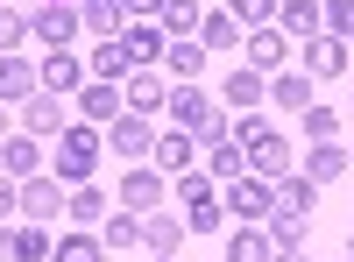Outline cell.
Here are the masks:
<instances>
[{
  "instance_id": "1",
  "label": "cell",
  "mask_w": 354,
  "mask_h": 262,
  "mask_svg": "<svg viewBox=\"0 0 354 262\" xmlns=\"http://www.w3.org/2000/svg\"><path fill=\"white\" fill-rule=\"evenodd\" d=\"M100 156H106V135L93 128V121H71L64 135H57V149H50V178H64V185H85L100 170Z\"/></svg>"
},
{
  "instance_id": "2",
  "label": "cell",
  "mask_w": 354,
  "mask_h": 262,
  "mask_svg": "<svg viewBox=\"0 0 354 262\" xmlns=\"http://www.w3.org/2000/svg\"><path fill=\"white\" fill-rule=\"evenodd\" d=\"M28 28H36L43 50H71L78 43V0H28Z\"/></svg>"
},
{
  "instance_id": "3",
  "label": "cell",
  "mask_w": 354,
  "mask_h": 262,
  "mask_svg": "<svg viewBox=\"0 0 354 262\" xmlns=\"http://www.w3.org/2000/svg\"><path fill=\"white\" fill-rule=\"evenodd\" d=\"M163 198H170V185H163V170L156 163H128L121 170V185H113V206H128V213H163Z\"/></svg>"
},
{
  "instance_id": "4",
  "label": "cell",
  "mask_w": 354,
  "mask_h": 262,
  "mask_svg": "<svg viewBox=\"0 0 354 262\" xmlns=\"http://www.w3.org/2000/svg\"><path fill=\"white\" fill-rule=\"evenodd\" d=\"M220 206H227V220H270L277 213V185L255 178V170H241V178L220 185Z\"/></svg>"
},
{
  "instance_id": "5",
  "label": "cell",
  "mask_w": 354,
  "mask_h": 262,
  "mask_svg": "<svg viewBox=\"0 0 354 262\" xmlns=\"http://www.w3.org/2000/svg\"><path fill=\"white\" fill-rule=\"evenodd\" d=\"M106 149L121 156V163H149V156H156V128H149V113H113V121H106Z\"/></svg>"
},
{
  "instance_id": "6",
  "label": "cell",
  "mask_w": 354,
  "mask_h": 262,
  "mask_svg": "<svg viewBox=\"0 0 354 262\" xmlns=\"http://www.w3.org/2000/svg\"><path fill=\"white\" fill-rule=\"evenodd\" d=\"M241 57H248V71H262V78H277L283 64H290V36L270 21V28H248L241 36Z\"/></svg>"
},
{
  "instance_id": "7",
  "label": "cell",
  "mask_w": 354,
  "mask_h": 262,
  "mask_svg": "<svg viewBox=\"0 0 354 262\" xmlns=\"http://www.w3.org/2000/svg\"><path fill=\"white\" fill-rule=\"evenodd\" d=\"M163 113H170L185 135H198V128L220 113V93H205V85H170V106H163Z\"/></svg>"
},
{
  "instance_id": "8",
  "label": "cell",
  "mask_w": 354,
  "mask_h": 262,
  "mask_svg": "<svg viewBox=\"0 0 354 262\" xmlns=\"http://www.w3.org/2000/svg\"><path fill=\"white\" fill-rule=\"evenodd\" d=\"M43 93H57V100H64V93H85V85H93V64H78V50H43Z\"/></svg>"
},
{
  "instance_id": "9",
  "label": "cell",
  "mask_w": 354,
  "mask_h": 262,
  "mask_svg": "<svg viewBox=\"0 0 354 262\" xmlns=\"http://www.w3.org/2000/svg\"><path fill=\"white\" fill-rule=\"evenodd\" d=\"M21 220H36V227H50V220H64V178H21Z\"/></svg>"
},
{
  "instance_id": "10",
  "label": "cell",
  "mask_w": 354,
  "mask_h": 262,
  "mask_svg": "<svg viewBox=\"0 0 354 262\" xmlns=\"http://www.w3.org/2000/svg\"><path fill=\"white\" fill-rule=\"evenodd\" d=\"M43 255H57V241L43 234V227L36 220H8V227H0V262H43Z\"/></svg>"
},
{
  "instance_id": "11",
  "label": "cell",
  "mask_w": 354,
  "mask_h": 262,
  "mask_svg": "<svg viewBox=\"0 0 354 262\" xmlns=\"http://www.w3.org/2000/svg\"><path fill=\"white\" fill-rule=\"evenodd\" d=\"M36 93H43V71L28 64L21 50H8V57H0V106H21V100H36Z\"/></svg>"
},
{
  "instance_id": "12",
  "label": "cell",
  "mask_w": 354,
  "mask_h": 262,
  "mask_svg": "<svg viewBox=\"0 0 354 262\" xmlns=\"http://www.w3.org/2000/svg\"><path fill=\"white\" fill-rule=\"evenodd\" d=\"M15 121H21V135H64L71 113H64V100H57V93H36V100L15 106Z\"/></svg>"
},
{
  "instance_id": "13",
  "label": "cell",
  "mask_w": 354,
  "mask_h": 262,
  "mask_svg": "<svg viewBox=\"0 0 354 262\" xmlns=\"http://www.w3.org/2000/svg\"><path fill=\"white\" fill-rule=\"evenodd\" d=\"M262 100H270V78H262V71L241 64V71H227V78H220V106H227V113H255Z\"/></svg>"
},
{
  "instance_id": "14",
  "label": "cell",
  "mask_w": 354,
  "mask_h": 262,
  "mask_svg": "<svg viewBox=\"0 0 354 262\" xmlns=\"http://www.w3.org/2000/svg\"><path fill=\"white\" fill-rule=\"evenodd\" d=\"M205 57H213V50H205L198 36H185V43H170V50H163V64H156V71H163L170 85H198V78H205Z\"/></svg>"
},
{
  "instance_id": "15",
  "label": "cell",
  "mask_w": 354,
  "mask_h": 262,
  "mask_svg": "<svg viewBox=\"0 0 354 262\" xmlns=\"http://www.w3.org/2000/svg\"><path fill=\"white\" fill-rule=\"evenodd\" d=\"M270 106H283V113H305V106H319V78L283 64V71L270 78Z\"/></svg>"
},
{
  "instance_id": "16",
  "label": "cell",
  "mask_w": 354,
  "mask_h": 262,
  "mask_svg": "<svg viewBox=\"0 0 354 262\" xmlns=\"http://www.w3.org/2000/svg\"><path fill=\"white\" fill-rule=\"evenodd\" d=\"M113 113H128V93H121V85H113V78H93V85H85V93H78V121L106 128Z\"/></svg>"
},
{
  "instance_id": "17",
  "label": "cell",
  "mask_w": 354,
  "mask_h": 262,
  "mask_svg": "<svg viewBox=\"0 0 354 262\" xmlns=\"http://www.w3.org/2000/svg\"><path fill=\"white\" fill-rule=\"evenodd\" d=\"M121 43H128V64H135V71H156V64H163V50H170V36H163L156 21H128V28H121Z\"/></svg>"
},
{
  "instance_id": "18",
  "label": "cell",
  "mask_w": 354,
  "mask_h": 262,
  "mask_svg": "<svg viewBox=\"0 0 354 262\" xmlns=\"http://www.w3.org/2000/svg\"><path fill=\"white\" fill-rule=\"evenodd\" d=\"M298 71H312V78H340V71H347V43H340V36H312V43H298Z\"/></svg>"
},
{
  "instance_id": "19",
  "label": "cell",
  "mask_w": 354,
  "mask_h": 262,
  "mask_svg": "<svg viewBox=\"0 0 354 262\" xmlns=\"http://www.w3.org/2000/svg\"><path fill=\"white\" fill-rule=\"evenodd\" d=\"M277 28H283V36H298V43L326 36V0H283V8H277Z\"/></svg>"
},
{
  "instance_id": "20",
  "label": "cell",
  "mask_w": 354,
  "mask_h": 262,
  "mask_svg": "<svg viewBox=\"0 0 354 262\" xmlns=\"http://www.w3.org/2000/svg\"><path fill=\"white\" fill-rule=\"evenodd\" d=\"M248 170H255V178H270V185L290 178V142H283L277 128H270V135H255V142H248Z\"/></svg>"
},
{
  "instance_id": "21",
  "label": "cell",
  "mask_w": 354,
  "mask_h": 262,
  "mask_svg": "<svg viewBox=\"0 0 354 262\" xmlns=\"http://www.w3.org/2000/svg\"><path fill=\"white\" fill-rule=\"evenodd\" d=\"M192 156H198V135L177 128V135H156V156H149V163L163 170V178H185V170H198Z\"/></svg>"
},
{
  "instance_id": "22",
  "label": "cell",
  "mask_w": 354,
  "mask_h": 262,
  "mask_svg": "<svg viewBox=\"0 0 354 262\" xmlns=\"http://www.w3.org/2000/svg\"><path fill=\"white\" fill-rule=\"evenodd\" d=\"M185 234H192L185 213H149V220H142V248H149V255H177Z\"/></svg>"
},
{
  "instance_id": "23",
  "label": "cell",
  "mask_w": 354,
  "mask_h": 262,
  "mask_svg": "<svg viewBox=\"0 0 354 262\" xmlns=\"http://www.w3.org/2000/svg\"><path fill=\"white\" fill-rule=\"evenodd\" d=\"M270 227H255V220H234V234H227V255L220 262H270Z\"/></svg>"
},
{
  "instance_id": "24",
  "label": "cell",
  "mask_w": 354,
  "mask_h": 262,
  "mask_svg": "<svg viewBox=\"0 0 354 262\" xmlns=\"http://www.w3.org/2000/svg\"><path fill=\"white\" fill-rule=\"evenodd\" d=\"M128 113H156V106H170V78L163 71H128Z\"/></svg>"
},
{
  "instance_id": "25",
  "label": "cell",
  "mask_w": 354,
  "mask_h": 262,
  "mask_svg": "<svg viewBox=\"0 0 354 262\" xmlns=\"http://www.w3.org/2000/svg\"><path fill=\"white\" fill-rule=\"evenodd\" d=\"M0 170H8L15 185L36 178V170H43V142H36V135H8V142H0Z\"/></svg>"
},
{
  "instance_id": "26",
  "label": "cell",
  "mask_w": 354,
  "mask_h": 262,
  "mask_svg": "<svg viewBox=\"0 0 354 262\" xmlns=\"http://www.w3.org/2000/svg\"><path fill=\"white\" fill-rule=\"evenodd\" d=\"M347 170H354V163H347L340 142H312V149H305V178H312V185H340Z\"/></svg>"
},
{
  "instance_id": "27",
  "label": "cell",
  "mask_w": 354,
  "mask_h": 262,
  "mask_svg": "<svg viewBox=\"0 0 354 262\" xmlns=\"http://www.w3.org/2000/svg\"><path fill=\"white\" fill-rule=\"evenodd\" d=\"M64 213H71V220H106V213H113V191L93 185V178H85V185H64Z\"/></svg>"
},
{
  "instance_id": "28",
  "label": "cell",
  "mask_w": 354,
  "mask_h": 262,
  "mask_svg": "<svg viewBox=\"0 0 354 262\" xmlns=\"http://www.w3.org/2000/svg\"><path fill=\"white\" fill-rule=\"evenodd\" d=\"M198 21H205V8H198V0H163V15H156V28H163L170 43L198 36Z\"/></svg>"
},
{
  "instance_id": "29",
  "label": "cell",
  "mask_w": 354,
  "mask_h": 262,
  "mask_svg": "<svg viewBox=\"0 0 354 262\" xmlns=\"http://www.w3.org/2000/svg\"><path fill=\"white\" fill-rule=\"evenodd\" d=\"M305 234H312V213H290V206L270 213V248H305Z\"/></svg>"
},
{
  "instance_id": "30",
  "label": "cell",
  "mask_w": 354,
  "mask_h": 262,
  "mask_svg": "<svg viewBox=\"0 0 354 262\" xmlns=\"http://www.w3.org/2000/svg\"><path fill=\"white\" fill-rule=\"evenodd\" d=\"M78 21L106 43V36H121V21H128V15H121V0H78Z\"/></svg>"
},
{
  "instance_id": "31",
  "label": "cell",
  "mask_w": 354,
  "mask_h": 262,
  "mask_svg": "<svg viewBox=\"0 0 354 262\" xmlns=\"http://www.w3.org/2000/svg\"><path fill=\"white\" fill-rule=\"evenodd\" d=\"M28 43H36V28H28V8L0 0V57H8V50H28Z\"/></svg>"
},
{
  "instance_id": "32",
  "label": "cell",
  "mask_w": 354,
  "mask_h": 262,
  "mask_svg": "<svg viewBox=\"0 0 354 262\" xmlns=\"http://www.w3.org/2000/svg\"><path fill=\"white\" fill-rule=\"evenodd\" d=\"M205 170H213V185H227V178H241V170H248V149H241V142H213V149H205Z\"/></svg>"
},
{
  "instance_id": "33",
  "label": "cell",
  "mask_w": 354,
  "mask_h": 262,
  "mask_svg": "<svg viewBox=\"0 0 354 262\" xmlns=\"http://www.w3.org/2000/svg\"><path fill=\"white\" fill-rule=\"evenodd\" d=\"M198 43L213 50V57H220V50H241V21H234L227 8H220V15H205V21H198Z\"/></svg>"
},
{
  "instance_id": "34",
  "label": "cell",
  "mask_w": 354,
  "mask_h": 262,
  "mask_svg": "<svg viewBox=\"0 0 354 262\" xmlns=\"http://www.w3.org/2000/svg\"><path fill=\"white\" fill-rule=\"evenodd\" d=\"M100 241H106V248H142V213L113 206V213H106V227H100Z\"/></svg>"
},
{
  "instance_id": "35",
  "label": "cell",
  "mask_w": 354,
  "mask_h": 262,
  "mask_svg": "<svg viewBox=\"0 0 354 262\" xmlns=\"http://www.w3.org/2000/svg\"><path fill=\"white\" fill-rule=\"evenodd\" d=\"M277 206H290V213H312V206H319V185L305 178V170H290V178H277Z\"/></svg>"
},
{
  "instance_id": "36",
  "label": "cell",
  "mask_w": 354,
  "mask_h": 262,
  "mask_svg": "<svg viewBox=\"0 0 354 262\" xmlns=\"http://www.w3.org/2000/svg\"><path fill=\"white\" fill-rule=\"evenodd\" d=\"M185 227H192V234H220V227H227V206H220V191L192 198V206H185Z\"/></svg>"
},
{
  "instance_id": "37",
  "label": "cell",
  "mask_w": 354,
  "mask_h": 262,
  "mask_svg": "<svg viewBox=\"0 0 354 262\" xmlns=\"http://www.w3.org/2000/svg\"><path fill=\"white\" fill-rule=\"evenodd\" d=\"M128 71H135V64H128V43H121V36H106V43L93 50V78H113V85H121Z\"/></svg>"
},
{
  "instance_id": "38",
  "label": "cell",
  "mask_w": 354,
  "mask_h": 262,
  "mask_svg": "<svg viewBox=\"0 0 354 262\" xmlns=\"http://www.w3.org/2000/svg\"><path fill=\"white\" fill-rule=\"evenodd\" d=\"M298 128H305V142H340L347 121H340L333 106H305V113H298Z\"/></svg>"
},
{
  "instance_id": "39",
  "label": "cell",
  "mask_w": 354,
  "mask_h": 262,
  "mask_svg": "<svg viewBox=\"0 0 354 262\" xmlns=\"http://www.w3.org/2000/svg\"><path fill=\"white\" fill-rule=\"evenodd\" d=\"M57 262H106V241H100V234H78V227H71V234L57 241Z\"/></svg>"
},
{
  "instance_id": "40",
  "label": "cell",
  "mask_w": 354,
  "mask_h": 262,
  "mask_svg": "<svg viewBox=\"0 0 354 262\" xmlns=\"http://www.w3.org/2000/svg\"><path fill=\"white\" fill-rule=\"evenodd\" d=\"M277 8H283V0H234L227 15L241 21V28H270V21H277Z\"/></svg>"
},
{
  "instance_id": "41",
  "label": "cell",
  "mask_w": 354,
  "mask_h": 262,
  "mask_svg": "<svg viewBox=\"0 0 354 262\" xmlns=\"http://www.w3.org/2000/svg\"><path fill=\"white\" fill-rule=\"evenodd\" d=\"M170 191H177V206H192V198H205V191H220V185H213V170H185V178H177Z\"/></svg>"
},
{
  "instance_id": "42",
  "label": "cell",
  "mask_w": 354,
  "mask_h": 262,
  "mask_svg": "<svg viewBox=\"0 0 354 262\" xmlns=\"http://www.w3.org/2000/svg\"><path fill=\"white\" fill-rule=\"evenodd\" d=\"M326 36H354V0H326Z\"/></svg>"
},
{
  "instance_id": "43",
  "label": "cell",
  "mask_w": 354,
  "mask_h": 262,
  "mask_svg": "<svg viewBox=\"0 0 354 262\" xmlns=\"http://www.w3.org/2000/svg\"><path fill=\"white\" fill-rule=\"evenodd\" d=\"M15 213H21V185H15V178H8V170H0V227H8V220H15Z\"/></svg>"
},
{
  "instance_id": "44",
  "label": "cell",
  "mask_w": 354,
  "mask_h": 262,
  "mask_svg": "<svg viewBox=\"0 0 354 262\" xmlns=\"http://www.w3.org/2000/svg\"><path fill=\"white\" fill-rule=\"evenodd\" d=\"M121 15H135V21H156V15H163V0H121Z\"/></svg>"
},
{
  "instance_id": "45",
  "label": "cell",
  "mask_w": 354,
  "mask_h": 262,
  "mask_svg": "<svg viewBox=\"0 0 354 262\" xmlns=\"http://www.w3.org/2000/svg\"><path fill=\"white\" fill-rule=\"evenodd\" d=\"M270 262H312V255H305V248H277Z\"/></svg>"
},
{
  "instance_id": "46",
  "label": "cell",
  "mask_w": 354,
  "mask_h": 262,
  "mask_svg": "<svg viewBox=\"0 0 354 262\" xmlns=\"http://www.w3.org/2000/svg\"><path fill=\"white\" fill-rule=\"evenodd\" d=\"M15 135V106H0V142H8Z\"/></svg>"
},
{
  "instance_id": "47",
  "label": "cell",
  "mask_w": 354,
  "mask_h": 262,
  "mask_svg": "<svg viewBox=\"0 0 354 262\" xmlns=\"http://www.w3.org/2000/svg\"><path fill=\"white\" fill-rule=\"evenodd\" d=\"M347 262H354V234H347Z\"/></svg>"
},
{
  "instance_id": "48",
  "label": "cell",
  "mask_w": 354,
  "mask_h": 262,
  "mask_svg": "<svg viewBox=\"0 0 354 262\" xmlns=\"http://www.w3.org/2000/svg\"><path fill=\"white\" fill-rule=\"evenodd\" d=\"M149 262H177V255H149Z\"/></svg>"
},
{
  "instance_id": "49",
  "label": "cell",
  "mask_w": 354,
  "mask_h": 262,
  "mask_svg": "<svg viewBox=\"0 0 354 262\" xmlns=\"http://www.w3.org/2000/svg\"><path fill=\"white\" fill-rule=\"evenodd\" d=\"M347 163H354V149H347Z\"/></svg>"
}]
</instances>
